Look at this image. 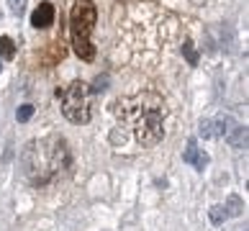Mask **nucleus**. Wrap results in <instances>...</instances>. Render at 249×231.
<instances>
[{
	"instance_id": "nucleus-16",
	"label": "nucleus",
	"mask_w": 249,
	"mask_h": 231,
	"mask_svg": "<svg viewBox=\"0 0 249 231\" xmlns=\"http://www.w3.org/2000/svg\"><path fill=\"white\" fill-rule=\"evenodd\" d=\"M0 70H3V64H0Z\"/></svg>"
},
{
	"instance_id": "nucleus-13",
	"label": "nucleus",
	"mask_w": 249,
	"mask_h": 231,
	"mask_svg": "<svg viewBox=\"0 0 249 231\" xmlns=\"http://www.w3.org/2000/svg\"><path fill=\"white\" fill-rule=\"evenodd\" d=\"M200 136L203 139L213 136V124H211V121H200Z\"/></svg>"
},
{
	"instance_id": "nucleus-8",
	"label": "nucleus",
	"mask_w": 249,
	"mask_h": 231,
	"mask_svg": "<svg viewBox=\"0 0 249 231\" xmlns=\"http://www.w3.org/2000/svg\"><path fill=\"white\" fill-rule=\"evenodd\" d=\"M224 211H226V216H242V211H244V203H242V198H239V195H231V198L226 200Z\"/></svg>"
},
{
	"instance_id": "nucleus-12",
	"label": "nucleus",
	"mask_w": 249,
	"mask_h": 231,
	"mask_svg": "<svg viewBox=\"0 0 249 231\" xmlns=\"http://www.w3.org/2000/svg\"><path fill=\"white\" fill-rule=\"evenodd\" d=\"M31 116H34V106H31V103H23L21 108L16 110V118H18V121H21V124H26V121H29Z\"/></svg>"
},
{
	"instance_id": "nucleus-6",
	"label": "nucleus",
	"mask_w": 249,
	"mask_h": 231,
	"mask_svg": "<svg viewBox=\"0 0 249 231\" xmlns=\"http://www.w3.org/2000/svg\"><path fill=\"white\" fill-rule=\"evenodd\" d=\"M52 23H54V5L52 3H41L31 13V26L34 29H49Z\"/></svg>"
},
{
	"instance_id": "nucleus-14",
	"label": "nucleus",
	"mask_w": 249,
	"mask_h": 231,
	"mask_svg": "<svg viewBox=\"0 0 249 231\" xmlns=\"http://www.w3.org/2000/svg\"><path fill=\"white\" fill-rule=\"evenodd\" d=\"M23 3H26V0H11V13L13 16H21L23 13Z\"/></svg>"
},
{
	"instance_id": "nucleus-2",
	"label": "nucleus",
	"mask_w": 249,
	"mask_h": 231,
	"mask_svg": "<svg viewBox=\"0 0 249 231\" xmlns=\"http://www.w3.org/2000/svg\"><path fill=\"white\" fill-rule=\"evenodd\" d=\"M21 167L31 185H49L70 167V146L62 136L34 139L21 152Z\"/></svg>"
},
{
	"instance_id": "nucleus-1",
	"label": "nucleus",
	"mask_w": 249,
	"mask_h": 231,
	"mask_svg": "<svg viewBox=\"0 0 249 231\" xmlns=\"http://www.w3.org/2000/svg\"><path fill=\"white\" fill-rule=\"evenodd\" d=\"M116 116L144 146H154L164 136V100L157 92H136L118 100Z\"/></svg>"
},
{
	"instance_id": "nucleus-7",
	"label": "nucleus",
	"mask_w": 249,
	"mask_h": 231,
	"mask_svg": "<svg viewBox=\"0 0 249 231\" xmlns=\"http://www.w3.org/2000/svg\"><path fill=\"white\" fill-rule=\"evenodd\" d=\"M226 139H229V142H231L234 146H247V126H239V124H234L231 128H229Z\"/></svg>"
},
{
	"instance_id": "nucleus-9",
	"label": "nucleus",
	"mask_w": 249,
	"mask_h": 231,
	"mask_svg": "<svg viewBox=\"0 0 249 231\" xmlns=\"http://www.w3.org/2000/svg\"><path fill=\"white\" fill-rule=\"evenodd\" d=\"M0 57H5V59L16 57V44L11 36H0Z\"/></svg>"
},
{
	"instance_id": "nucleus-4",
	"label": "nucleus",
	"mask_w": 249,
	"mask_h": 231,
	"mask_svg": "<svg viewBox=\"0 0 249 231\" xmlns=\"http://www.w3.org/2000/svg\"><path fill=\"white\" fill-rule=\"evenodd\" d=\"M57 98L62 100V113L67 121H72V124L90 121V88L82 80L72 82L64 90H57Z\"/></svg>"
},
{
	"instance_id": "nucleus-5",
	"label": "nucleus",
	"mask_w": 249,
	"mask_h": 231,
	"mask_svg": "<svg viewBox=\"0 0 249 231\" xmlns=\"http://www.w3.org/2000/svg\"><path fill=\"white\" fill-rule=\"evenodd\" d=\"M182 162L196 164L198 170H206V167H208V162H211V157L203 152V149H198V142H196V139H190L188 146H185V152H182Z\"/></svg>"
},
{
	"instance_id": "nucleus-3",
	"label": "nucleus",
	"mask_w": 249,
	"mask_h": 231,
	"mask_svg": "<svg viewBox=\"0 0 249 231\" xmlns=\"http://www.w3.org/2000/svg\"><path fill=\"white\" fill-rule=\"evenodd\" d=\"M98 11L90 0H75L70 13V34H72V46H75V54L85 62L95 59V46L90 41V31L95 26Z\"/></svg>"
},
{
	"instance_id": "nucleus-11",
	"label": "nucleus",
	"mask_w": 249,
	"mask_h": 231,
	"mask_svg": "<svg viewBox=\"0 0 249 231\" xmlns=\"http://www.w3.org/2000/svg\"><path fill=\"white\" fill-rule=\"evenodd\" d=\"M182 54H185L188 64H193V67L198 64V52H196V46H193V41H185V44H182Z\"/></svg>"
},
{
	"instance_id": "nucleus-15",
	"label": "nucleus",
	"mask_w": 249,
	"mask_h": 231,
	"mask_svg": "<svg viewBox=\"0 0 249 231\" xmlns=\"http://www.w3.org/2000/svg\"><path fill=\"white\" fill-rule=\"evenodd\" d=\"M106 85H108V77H98L93 90H95V92H103V90H106Z\"/></svg>"
},
{
	"instance_id": "nucleus-10",
	"label": "nucleus",
	"mask_w": 249,
	"mask_h": 231,
	"mask_svg": "<svg viewBox=\"0 0 249 231\" xmlns=\"http://www.w3.org/2000/svg\"><path fill=\"white\" fill-rule=\"evenodd\" d=\"M208 216H211V221H213L216 226H221V224L226 221V211H224V206H211Z\"/></svg>"
}]
</instances>
